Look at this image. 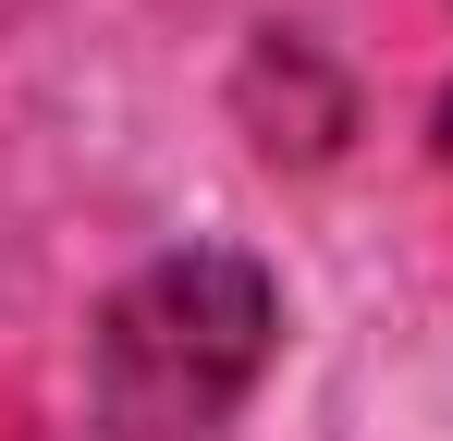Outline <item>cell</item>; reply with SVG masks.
I'll use <instances>...</instances> for the list:
<instances>
[{
  "label": "cell",
  "instance_id": "obj_1",
  "mask_svg": "<svg viewBox=\"0 0 453 441\" xmlns=\"http://www.w3.org/2000/svg\"><path fill=\"white\" fill-rule=\"evenodd\" d=\"M282 331V294L245 245H184L98 306V344H86V392L123 441H209L245 405V380L270 368Z\"/></svg>",
  "mask_w": 453,
  "mask_h": 441
}]
</instances>
